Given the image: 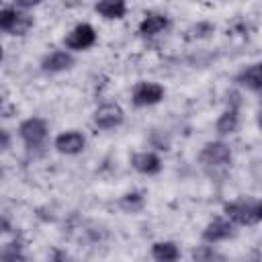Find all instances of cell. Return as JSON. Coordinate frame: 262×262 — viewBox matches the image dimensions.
<instances>
[{
	"instance_id": "7a4b0ae2",
	"label": "cell",
	"mask_w": 262,
	"mask_h": 262,
	"mask_svg": "<svg viewBox=\"0 0 262 262\" xmlns=\"http://www.w3.org/2000/svg\"><path fill=\"white\" fill-rule=\"evenodd\" d=\"M20 137H23V141L29 145V147H37V145H41L43 143V139H45V135H47V125L41 121V119H27V121H23L20 123Z\"/></svg>"
},
{
	"instance_id": "ffe728a7",
	"label": "cell",
	"mask_w": 262,
	"mask_h": 262,
	"mask_svg": "<svg viewBox=\"0 0 262 262\" xmlns=\"http://www.w3.org/2000/svg\"><path fill=\"white\" fill-rule=\"evenodd\" d=\"M256 215H258V221H262V203L256 205Z\"/></svg>"
},
{
	"instance_id": "d6986e66",
	"label": "cell",
	"mask_w": 262,
	"mask_h": 262,
	"mask_svg": "<svg viewBox=\"0 0 262 262\" xmlns=\"http://www.w3.org/2000/svg\"><path fill=\"white\" fill-rule=\"evenodd\" d=\"M41 0H16V4L20 6V8H29V6H35V4H39Z\"/></svg>"
},
{
	"instance_id": "7c38bea8",
	"label": "cell",
	"mask_w": 262,
	"mask_h": 262,
	"mask_svg": "<svg viewBox=\"0 0 262 262\" xmlns=\"http://www.w3.org/2000/svg\"><path fill=\"white\" fill-rule=\"evenodd\" d=\"M96 12H100L104 18H121L125 14V0H98Z\"/></svg>"
},
{
	"instance_id": "e0dca14e",
	"label": "cell",
	"mask_w": 262,
	"mask_h": 262,
	"mask_svg": "<svg viewBox=\"0 0 262 262\" xmlns=\"http://www.w3.org/2000/svg\"><path fill=\"white\" fill-rule=\"evenodd\" d=\"M141 205H143V199H141V194H137V192L125 194L123 201H121V207L127 209V211H131V213L137 211V209H141Z\"/></svg>"
},
{
	"instance_id": "30bf717a",
	"label": "cell",
	"mask_w": 262,
	"mask_h": 262,
	"mask_svg": "<svg viewBox=\"0 0 262 262\" xmlns=\"http://www.w3.org/2000/svg\"><path fill=\"white\" fill-rule=\"evenodd\" d=\"M229 235H231V223H227V221H213L203 231L205 242H221Z\"/></svg>"
},
{
	"instance_id": "6da1fadb",
	"label": "cell",
	"mask_w": 262,
	"mask_h": 262,
	"mask_svg": "<svg viewBox=\"0 0 262 262\" xmlns=\"http://www.w3.org/2000/svg\"><path fill=\"white\" fill-rule=\"evenodd\" d=\"M33 25L31 16L25 12H18L14 8H4L0 12V27L12 35H23L29 31V27Z\"/></svg>"
},
{
	"instance_id": "277c9868",
	"label": "cell",
	"mask_w": 262,
	"mask_h": 262,
	"mask_svg": "<svg viewBox=\"0 0 262 262\" xmlns=\"http://www.w3.org/2000/svg\"><path fill=\"white\" fill-rule=\"evenodd\" d=\"M199 158L205 166H225L231 162V151L225 143L215 141V143H207Z\"/></svg>"
},
{
	"instance_id": "52a82bcc",
	"label": "cell",
	"mask_w": 262,
	"mask_h": 262,
	"mask_svg": "<svg viewBox=\"0 0 262 262\" xmlns=\"http://www.w3.org/2000/svg\"><path fill=\"white\" fill-rule=\"evenodd\" d=\"M225 213L231 221L239 223V225H252L258 221V215H256V207H250L246 203H231L225 207Z\"/></svg>"
},
{
	"instance_id": "8fae6325",
	"label": "cell",
	"mask_w": 262,
	"mask_h": 262,
	"mask_svg": "<svg viewBox=\"0 0 262 262\" xmlns=\"http://www.w3.org/2000/svg\"><path fill=\"white\" fill-rule=\"evenodd\" d=\"M72 63H74V59H72L70 53H66V51H55V53L47 55L41 66H43V70H47V72H61V70L70 68Z\"/></svg>"
},
{
	"instance_id": "8992f818",
	"label": "cell",
	"mask_w": 262,
	"mask_h": 262,
	"mask_svg": "<svg viewBox=\"0 0 262 262\" xmlns=\"http://www.w3.org/2000/svg\"><path fill=\"white\" fill-rule=\"evenodd\" d=\"M121 121H123V111L117 104H102L94 113V123L100 129H113V127L121 125Z\"/></svg>"
},
{
	"instance_id": "ba28073f",
	"label": "cell",
	"mask_w": 262,
	"mask_h": 262,
	"mask_svg": "<svg viewBox=\"0 0 262 262\" xmlns=\"http://www.w3.org/2000/svg\"><path fill=\"white\" fill-rule=\"evenodd\" d=\"M84 143H86V139L78 131H66L55 137V147L61 154H78L84 149Z\"/></svg>"
},
{
	"instance_id": "4fadbf2b",
	"label": "cell",
	"mask_w": 262,
	"mask_h": 262,
	"mask_svg": "<svg viewBox=\"0 0 262 262\" xmlns=\"http://www.w3.org/2000/svg\"><path fill=\"white\" fill-rule=\"evenodd\" d=\"M239 82L246 84L248 88L252 90H262V61L260 63H254L250 68H246L242 74H239Z\"/></svg>"
},
{
	"instance_id": "9a60e30c",
	"label": "cell",
	"mask_w": 262,
	"mask_h": 262,
	"mask_svg": "<svg viewBox=\"0 0 262 262\" xmlns=\"http://www.w3.org/2000/svg\"><path fill=\"white\" fill-rule=\"evenodd\" d=\"M151 254H154L156 260H162V262H170V260H176L180 256L178 248L172 242H158V244H154Z\"/></svg>"
},
{
	"instance_id": "2e32d148",
	"label": "cell",
	"mask_w": 262,
	"mask_h": 262,
	"mask_svg": "<svg viewBox=\"0 0 262 262\" xmlns=\"http://www.w3.org/2000/svg\"><path fill=\"white\" fill-rule=\"evenodd\" d=\"M235 127H237V113H235L233 108H229V111H225V113L219 117V121H217V133H221V135L233 133Z\"/></svg>"
},
{
	"instance_id": "5b68a950",
	"label": "cell",
	"mask_w": 262,
	"mask_h": 262,
	"mask_svg": "<svg viewBox=\"0 0 262 262\" xmlns=\"http://www.w3.org/2000/svg\"><path fill=\"white\" fill-rule=\"evenodd\" d=\"M94 41H96V33H94V29L90 25H78L66 37V45L70 49H86Z\"/></svg>"
},
{
	"instance_id": "5bb4252c",
	"label": "cell",
	"mask_w": 262,
	"mask_h": 262,
	"mask_svg": "<svg viewBox=\"0 0 262 262\" xmlns=\"http://www.w3.org/2000/svg\"><path fill=\"white\" fill-rule=\"evenodd\" d=\"M166 27H168V18L166 16H162V14H147L141 20L139 31L143 35H156V33H162Z\"/></svg>"
},
{
	"instance_id": "ac0fdd59",
	"label": "cell",
	"mask_w": 262,
	"mask_h": 262,
	"mask_svg": "<svg viewBox=\"0 0 262 262\" xmlns=\"http://www.w3.org/2000/svg\"><path fill=\"white\" fill-rule=\"evenodd\" d=\"M192 258H194V260H203V258H221V256L215 254L213 250H205V248H201V250H194V252H192Z\"/></svg>"
},
{
	"instance_id": "3957f363",
	"label": "cell",
	"mask_w": 262,
	"mask_h": 262,
	"mask_svg": "<svg viewBox=\"0 0 262 262\" xmlns=\"http://www.w3.org/2000/svg\"><path fill=\"white\" fill-rule=\"evenodd\" d=\"M164 98V88L156 82H141L133 90V102L137 106H149Z\"/></svg>"
},
{
	"instance_id": "9c48e42d",
	"label": "cell",
	"mask_w": 262,
	"mask_h": 262,
	"mask_svg": "<svg viewBox=\"0 0 262 262\" xmlns=\"http://www.w3.org/2000/svg\"><path fill=\"white\" fill-rule=\"evenodd\" d=\"M131 164H133V168H135L137 172H141V174H156V172H160V168H162L160 158H158L156 154H151V151L135 154L133 160H131Z\"/></svg>"
}]
</instances>
